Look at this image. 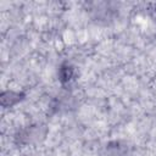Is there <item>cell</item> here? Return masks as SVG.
I'll return each instance as SVG.
<instances>
[{"label": "cell", "instance_id": "6da1fadb", "mask_svg": "<svg viewBox=\"0 0 156 156\" xmlns=\"http://www.w3.org/2000/svg\"><path fill=\"white\" fill-rule=\"evenodd\" d=\"M22 94H20V93H16V91H10V90H7V91H4L2 94H1V105L4 106V107H11L12 105H15L16 102H18L22 98Z\"/></svg>", "mask_w": 156, "mask_h": 156}, {"label": "cell", "instance_id": "7a4b0ae2", "mask_svg": "<svg viewBox=\"0 0 156 156\" xmlns=\"http://www.w3.org/2000/svg\"><path fill=\"white\" fill-rule=\"evenodd\" d=\"M73 74V69L69 66H62L60 69V79L62 82H68Z\"/></svg>", "mask_w": 156, "mask_h": 156}]
</instances>
